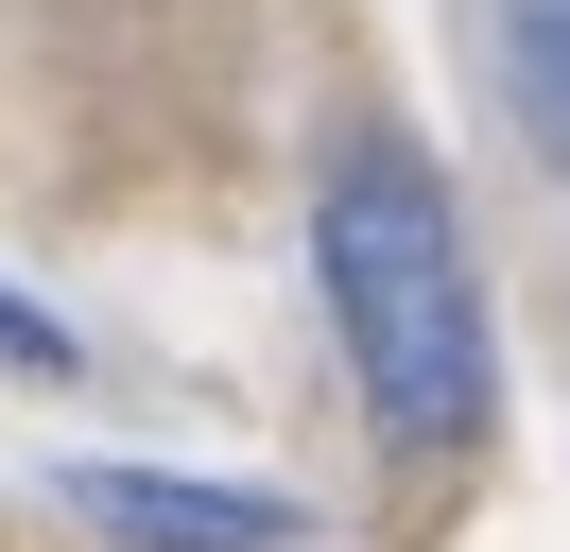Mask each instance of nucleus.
Listing matches in <instances>:
<instances>
[{"instance_id": "2", "label": "nucleus", "mask_w": 570, "mask_h": 552, "mask_svg": "<svg viewBox=\"0 0 570 552\" xmlns=\"http://www.w3.org/2000/svg\"><path fill=\"white\" fill-rule=\"evenodd\" d=\"M52 501L121 552H294L312 535L277 483H174V466H52Z\"/></svg>"}, {"instance_id": "4", "label": "nucleus", "mask_w": 570, "mask_h": 552, "mask_svg": "<svg viewBox=\"0 0 570 552\" xmlns=\"http://www.w3.org/2000/svg\"><path fill=\"white\" fill-rule=\"evenodd\" d=\"M0 363H36V379H52V363H70V328H52V310H18V294H0Z\"/></svg>"}, {"instance_id": "3", "label": "nucleus", "mask_w": 570, "mask_h": 552, "mask_svg": "<svg viewBox=\"0 0 570 552\" xmlns=\"http://www.w3.org/2000/svg\"><path fill=\"white\" fill-rule=\"evenodd\" d=\"M501 52H519V138H570V0H501Z\"/></svg>"}, {"instance_id": "1", "label": "nucleus", "mask_w": 570, "mask_h": 552, "mask_svg": "<svg viewBox=\"0 0 570 552\" xmlns=\"http://www.w3.org/2000/svg\"><path fill=\"white\" fill-rule=\"evenodd\" d=\"M312 259H328V328H346V379L381 414V448H415V466L484 448L501 345H484V259L450 225V172L415 138H363L312 207Z\"/></svg>"}]
</instances>
